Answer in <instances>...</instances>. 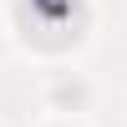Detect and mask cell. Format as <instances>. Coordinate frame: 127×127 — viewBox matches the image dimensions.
Instances as JSON below:
<instances>
[{
  "label": "cell",
  "instance_id": "obj_4",
  "mask_svg": "<svg viewBox=\"0 0 127 127\" xmlns=\"http://www.w3.org/2000/svg\"><path fill=\"white\" fill-rule=\"evenodd\" d=\"M5 41H10V36H5V31H0V51H5Z\"/></svg>",
  "mask_w": 127,
  "mask_h": 127
},
{
  "label": "cell",
  "instance_id": "obj_1",
  "mask_svg": "<svg viewBox=\"0 0 127 127\" xmlns=\"http://www.w3.org/2000/svg\"><path fill=\"white\" fill-rule=\"evenodd\" d=\"M0 31L36 66H71L97 41V0H5Z\"/></svg>",
  "mask_w": 127,
  "mask_h": 127
},
{
  "label": "cell",
  "instance_id": "obj_3",
  "mask_svg": "<svg viewBox=\"0 0 127 127\" xmlns=\"http://www.w3.org/2000/svg\"><path fill=\"white\" fill-rule=\"evenodd\" d=\"M31 127H92V117L87 112H41Z\"/></svg>",
  "mask_w": 127,
  "mask_h": 127
},
{
  "label": "cell",
  "instance_id": "obj_2",
  "mask_svg": "<svg viewBox=\"0 0 127 127\" xmlns=\"http://www.w3.org/2000/svg\"><path fill=\"white\" fill-rule=\"evenodd\" d=\"M36 102H41V112H92L97 87L87 71H76V61L71 66H41Z\"/></svg>",
  "mask_w": 127,
  "mask_h": 127
},
{
  "label": "cell",
  "instance_id": "obj_5",
  "mask_svg": "<svg viewBox=\"0 0 127 127\" xmlns=\"http://www.w3.org/2000/svg\"><path fill=\"white\" fill-rule=\"evenodd\" d=\"M122 41H127V20H122Z\"/></svg>",
  "mask_w": 127,
  "mask_h": 127
}]
</instances>
